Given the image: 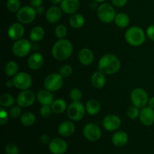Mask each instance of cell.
Segmentation results:
<instances>
[{
    "mask_svg": "<svg viewBox=\"0 0 154 154\" xmlns=\"http://www.w3.org/2000/svg\"><path fill=\"white\" fill-rule=\"evenodd\" d=\"M99 70L104 74L111 75L118 72L121 63L118 57L113 54H106L99 59Z\"/></svg>",
    "mask_w": 154,
    "mask_h": 154,
    "instance_id": "obj_1",
    "label": "cell"
},
{
    "mask_svg": "<svg viewBox=\"0 0 154 154\" xmlns=\"http://www.w3.org/2000/svg\"><path fill=\"white\" fill-rule=\"evenodd\" d=\"M73 53L72 42L66 39H59L54 43L51 49L52 56L57 60H65L71 57Z\"/></svg>",
    "mask_w": 154,
    "mask_h": 154,
    "instance_id": "obj_2",
    "label": "cell"
},
{
    "mask_svg": "<svg viewBox=\"0 0 154 154\" xmlns=\"http://www.w3.org/2000/svg\"><path fill=\"white\" fill-rule=\"evenodd\" d=\"M125 39L128 44L132 46H140L144 43L146 33L139 27H132L125 33Z\"/></svg>",
    "mask_w": 154,
    "mask_h": 154,
    "instance_id": "obj_3",
    "label": "cell"
},
{
    "mask_svg": "<svg viewBox=\"0 0 154 154\" xmlns=\"http://www.w3.org/2000/svg\"><path fill=\"white\" fill-rule=\"evenodd\" d=\"M97 15L99 19L105 24H111L114 21L116 14L114 8L108 3H102L97 8Z\"/></svg>",
    "mask_w": 154,
    "mask_h": 154,
    "instance_id": "obj_4",
    "label": "cell"
},
{
    "mask_svg": "<svg viewBox=\"0 0 154 154\" xmlns=\"http://www.w3.org/2000/svg\"><path fill=\"white\" fill-rule=\"evenodd\" d=\"M130 99L134 106L139 109H142L148 104V94L141 88H135L131 92Z\"/></svg>",
    "mask_w": 154,
    "mask_h": 154,
    "instance_id": "obj_5",
    "label": "cell"
},
{
    "mask_svg": "<svg viewBox=\"0 0 154 154\" xmlns=\"http://www.w3.org/2000/svg\"><path fill=\"white\" fill-rule=\"evenodd\" d=\"M32 45V44L28 39H18V40L15 41V42L14 43L13 47H12V51L16 57H26L31 51Z\"/></svg>",
    "mask_w": 154,
    "mask_h": 154,
    "instance_id": "obj_6",
    "label": "cell"
},
{
    "mask_svg": "<svg viewBox=\"0 0 154 154\" xmlns=\"http://www.w3.org/2000/svg\"><path fill=\"white\" fill-rule=\"evenodd\" d=\"M86 108L80 101L72 102L67 108L68 117L72 121H80L84 117Z\"/></svg>",
    "mask_w": 154,
    "mask_h": 154,
    "instance_id": "obj_7",
    "label": "cell"
},
{
    "mask_svg": "<svg viewBox=\"0 0 154 154\" xmlns=\"http://www.w3.org/2000/svg\"><path fill=\"white\" fill-rule=\"evenodd\" d=\"M36 10L32 6L22 7L17 13V18L22 24H29L33 22L36 18Z\"/></svg>",
    "mask_w": 154,
    "mask_h": 154,
    "instance_id": "obj_8",
    "label": "cell"
},
{
    "mask_svg": "<svg viewBox=\"0 0 154 154\" xmlns=\"http://www.w3.org/2000/svg\"><path fill=\"white\" fill-rule=\"evenodd\" d=\"M63 77L60 73H51L44 80L45 88L51 91H57L63 85Z\"/></svg>",
    "mask_w": 154,
    "mask_h": 154,
    "instance_id": "obj_9",
    "label": "cell"
},
{
    "mask_svg": "<svg viewBox=\"0 0 154 154\" xmlns=\"http://www.w3.org/2000/svg\"><path fill=\"white\" fill-rule=\"evenodd\" d=\"M14 86L21 91L27 90L32 85V79L29 73L26 72H20L13 77Z\"/></svg>",
    "mask_w": 154,
    "mask_h": 154,
    "instance_id": "obj_10",
    "label": "cell"
},
{
    "mask_svg": "<svg viewBox=\"0 0 154 154\" xmlns=\"http://www.w3.org/2000/svg\"><path fill=\"white\" fill-rule=\"evenodd\" d=\"M84 136L90 141H97L102 137V131L99 125L95 123H88L83 129Z\"/></svg>",
    "mask_w": 154,
    "mask_h": 154,
    "instance_id": "obj_11",
    "label": "cell"
},
{
    "mask_svg": "<svg viewBox=\"0 0 154 154\" xmlns=\"http://www.w3.org/2000/svg\"><path fill=\"white\" fill-rule=\"evenodd\" d=\"M36 96L31 90H24L19 93L17 98V103L21 107H28L34 104Z\"/></svg>",
    "mask_w": 154,
    "mask_h": 154,
    "instance_id": "obj_12",
    "label": "cell"
},
{
    "mask_svg": "<svg viewBox=\"0 0 154 154\" xmlns=\"http://www.w3.org/2000/svg\"><path fill=\"white\" fill-rule=\"evenodd\" d=\"M50 152L52 154H65L67 152L68 144L66 141L60 137L51 139L48 144Z\"/></svg>",
    "mask_w": 154,
    "mask_h": 154,
    "instance_id": "obj_13",
    "label": "cell"
},
{
    "mask_svg": "<svg viewBox=\"0 0 154 154\" xmlns=\"http://www.w3.org/2000/svg\"><path fill=\"white\" fill-rule=\"evenodd\" d=\"M121 119L118 116L114 114L108 115L104 118L102 125L104 128L108 131H117L121 125Z\"/></svg>",
    "mask_w": 154,
    "mask_h": 154,
    "instance_id": "obj_14",
    "label": "cell"
},
{
    "mask_svg": "<svg viewBox=\"0 0 154 154\" xmlns=\"http://www.w3.org/2000/svg\"><path fill=\"white\" fill-rule=\"evenodd\" d=\"M139 119L141 123L145 126H151L154 123V109L145 107L140 111Z\"/></svg>",
    "mask_w": 154,
    "mask_h": 154,
    "instance_id": "obj_15",
    "label": "cell"
},
{
    "mask_svg": "<svg viewBox=\"0 0 154 154\" xmlns=\"http://www.w3.org/2000/svg\"><path fill=\"white\" fill-rule=\"evenodd\" d=\"M79 0H63L60 3V8L67 14H74L80 8Z\"/></svg>",
    "mask_w": 154,
    "mask_h": 154,
    "instance_id": "obj_16",
    "label": "cell"
},
{
    "mask_svg": "<svg viewBox=\"0 0 154 154\" xmlns=\"http://www.w3.org/2000/svg\"><path fill=\"white\" fill-rule=\"evenodd\" d=\"M25 33V29L21 23H14L9 27L8 30V36L12 40L17 41L20 39Z\"/></svg>",
    "mask_w": 154,
    "mask_h": 154,
    "instance_id": "obj_17",
    "label": "cell"
},
{
    "mask_svg": "<svg viewBox=\"0 0 154 154\" xmlns=\"http://www.w3.org/2000/svg\"><path fill=\"white\" fill-rule=\"evenodd\" d=\"M38 101L42 105H49L51 106L54 101V97L53 92L48 89H41L38 91L36 95Z\"/></svg>",
    "mask_w": 154,
    "mask_h": 154,
    "instance_id": "obj_18",
    "label": "cell"
},
{
    "mask_svg": "<svg viewBox=\"0 0 154 154\" xmlns=\"http://www.w3.org/2000/svg\"><path fill=\"white\" fill-rule=\"evenodd\" d=\"M44 63V57L38 52H35L29 57L27 60V64L29 69L32 70H37L42 66Z\"/></svg>",
    "mask_w": 154,
    "mask_h": 154,
    "instance_id": "obj_19",
    "label": "cell"
},
{
    "mask_svg": "<svg viewBox=\"0 0 154 154\" xmlns=\"http://www.w3.org/2000/svg\"><path fill=\"white\" fill-rule=\"evenodd\" d=\"M62 9L57 6L54 5L50 7L45 14L46 20L51 24L57 23L62 18Z\"/></svg>",
    "mask_w": 154,
    "mask_h": 154,
    "instance_id": "obj_20",
    "label": "cell"
},
{
    "mask_svg": "<svg viewBox=\"0 0 154 154\" xmlns=\"http://www.w3.org/2000/svg\"><path fill=\"white\" fill-rule=\"evenodd\" d=\"M94 60V54L93 51L88 48H84L78 53V60L81 64L89 66Z\"/></svg>",
    "mask_w": 154,
    "mask_h": 154,
    "instance_id": "obj_21",
    "label": "cell"
},
{
    "mask_svg": "<svg viewBox=\"0 0 154 154\" xmlns=\"http://www.w3.org/2000/svg\"><path fill=\"white\" fill-rule=\"evenodd\" d=\"M129 135L124 131H117L114 133L111 137V141L114 146L117 147H122L128 143Z\"/></svg>",
    "mask_w": 154,
    "mask_h": 154,
    "instance_id": "obj_22",
    "label": "cell"
},
{
    "mask_svg": "<svg viewBox=\"0 0 154 154\" xmlns=\"http://www.w3.org/2000/svg\"><path fill=\"white\" fill-rule=\"evenodd\" d=\"M75 126L71 121H64L58 126V133L62 137H70L75 133Z\"/></svg>",
    "mask_w": 154,
    "mask_h": 154,
    "instance_id": "obj_23",
    "label": "cell"
},
{
    "mask_svg": "<svg viewBox=\"0 0 154 154\" xmlns=\"http://www.w3.org/2000/svg\"><path fill=\"white\" fill-rule=\"evenodd\" d=\"M105 75V74L99 70L96 71L93 74L91 77V82L93 87L97 89H101L105 86L106 83V78Z\"/></svg>",
    "mask_w": 154,
    "mask_h": 154,
    "instance_id": "obj_24",
    "label": "cell"
},
{
    "mask_svg": "<svg viewBox=\"0 0 154 154\" xmlns=\"http://www.w3.org/2000/svg\"><path fill=\"white\" fill-rule=\"evenodd\" d=\"M86 112L90 116L97 115L100 112L101 104L96 99H90L87 102L85 106Z\"/></svg>",
    "mask_w": 154,
    "mask_h": 154,
    "instance_id": "obj_25",
    "label": "cell"
},
{
    "mask_svg": "<svg viewBox=\"0 0 154 154\" xmlns=\"http://www.w3.org/2000/svg\"><path fill=\"white\" fill-rule=\"evenodd\" d=\"M45 36V30L40 26H36L33 27L29 33V39L31 42L34 43L40 42Z\"/></svg>",
    "mask_w": 154,
    "mask_h": 154,
    "instance_id": "obj_26",
    "label": "cell"
},
{
    "mask_svg": "<svg viewBox=\"0 0 154 154\" xmlns=\"http://www.w3.org/2000/svg\"><path fill=\"white\" fill-rule=\"evenodd\" d=\"M85 18L81 14L75 13L69 18V24L74 29H80L84 25Z\"/></svg>",
    "mask_w": 154,
    "mask_h": 154,
    "instance_id": "obj_27",
    "label": "cell"
},
{
    "mask_svg": "<svg viewBox=\"0 0 154 154\" xmlns=\"http://www.w3.org/2000/svg\"><path fill=\"white\" fill-rule=\"evenodd\" d=\"M53 113L56 114H61L64 113L66 110L67 107V103L64 99H57L53 102L51 105Z\"/></svg>",
    "mask_w": 154,
    "mask_h": 154,
    "instance_id": "obj_28",
    "label": "cell"
},
{
    "mask_svg": "<svg viewBox=\"0 0 154 154\" xmlns=\"http://www.w3.org/2000/svg\"><path fill=\"white\" fill-rule=\"evenodd\" d=\"M20 122L24 126H32L36 122V117L34 113L31 112H26L21 115Z\"/></svg>",
    "mask_w": 154,
    "mask_h": 154,
    "instance_id": "obj_29",
    "label": "cell"
},
{
    "mask_svg": "<svg viewBox=\"0 0 154 154\" xmlns=\"http://www.w3.org/2000/svg\"><path fill=\"white\" fill-rule=\"evenodd\" d=\"M116 25L120 28H126L129 24L130 20L129 16L125 13H119L116 15L115 20H114Z\"/></svg>",
    "mask_w": 154,
    "mask_h": 154,
    "instance_id": "obj_30",
    "label": "cell"
},
{
    "mask_svg": "<svg viewBox=\"0 0 154 154\" xmlns=\"http://www.w3.org/2000/svg\"><path fill=\"white\" fill-rule=\"evenodd\" d=\"M19 66L17 63L14 60L8 62L5 66V72L9 77H14L18 73Z\"/></svg>",
    "mask_w": 154,
    "mask_h": 154,
    "instance_id": "obj_31",
    "label": "cell"
},
{
    "mask_svg": "<svg viewBox=\"0 0 154 154\" xmlns=\"http://www.w3.org/2000/svg\"><path fill=\"white\" fill-rule=\"evenodd\" d=\"M14 104V98L8 93H3L0 96V105L2 107H10Z\"/></svg>",
    "mask_w": 154,
    "mask_h": 154,
    "instance_id": "obj_32",
    "label": "cell"
},
{
    "mask_svg": "<svg viewBox=\"0 0 154 154\" xmlns=\"http://www.w3.org/2000/svg\"><path fill=\"white\" fill-rule=\"evenodd\" d=\"M21 4L20 0H7L6 7L8 10L12 13H17L18 11L21 8Z\"/></svg>",
    "mask_w": 154,
    "mask_h": 154,
    "instance_id": "obj_33",
    "label": "cell"
},
{
    "mask_svg": "<svg viewBox=\"0 0 154 154\" xmlns=\"http://www.w3.org/2000/svg\"><path fill=\"white\" fill-rule=\"evenodd\" d=\"M69 97L73 102H78V101H81V98H82L83 93L79 88H74L71 90L70 93H69Z\"/></svg>",
    "mask_w": 154,
    "mask_h": 154,
    "instance_id": "obj_34",
    "label": "cell"
},
{
    "mask_svg": "<svg viewBox=\"0 0 154 154\" xmlns=\"http://www.w3.org/2000/svg\"><path fill=\"white\" fill-rule=\"evenodd\" d=\"M67 28L63 24H60L55 28V35L59 39H63L67 35Z\"/></svg>",
    "mask_w": 154,
    "mask_h": 154,
    "instance_id": "obj_35",
    "label": "cell"
},
{
    "mask_svg": "<svg viewBox=\"0 0 154 154\" xmlns=\"http://www.w3.org/2000/svg\"><path fill=\"white\" fill-rule=\"evenodd\" d=\"M126 114H127V116L129 119H136L140 115L139 108H138V107H135V106L134 105L130 106V107L127 109Z\"/></svg>",
    "mask_w": 154,
    "mask_h": 154,
    "instance_id": "obj_36",
    "label": "cell"
},
{
    "mask_svg": "<svg viewBox=\"0 0 154 154\" xmlns=\"http://www.w3.org/2000/svg\"><path fill=\"white\" fill-rule=\"evenodd\" d=\"M73 72V69L72 66L69 64H65L60 67L59 73L63 77V78H68L70 76Z\"/></svg>",
    "mask_w": 154,
    "mask_h": 154,
    "instance_id": "obj_37",
    "label": "cell"
},
{
    "mask_svg": "<svg viewBox=\"0 0 154 154\" xmlns=\"http://www.w3.org/2000/svg\"><path fill=\"white\" fill-rule=\"evenodd\" d=\"M21 113H22L21 107L18 104L16 106H13L9 110V116H10V117L14 118V119H17V118L21 116V115H22Z\"/></svg>",
    "mask_w": 154,
    "mask_h": 154,
    "instance_id": "obj_38",
    "label": "cell"
},
{
    "mask_svg": "<svg viewBox=\"0 0 154 154\" xmlns=\"http://www.w3.org/2000/svg\"><path fill=\"white\" fill-rule=\"evenodd\" d=\"M5 154H19L20 150L18 146L14 143H8L5 147Z\"/></svg>",
    "mask_w": 154,
    "mask_h": 154,
    "instance_id": "obj_39",
    "label": "cell"
},
{
    "mask_svg": "<svg viewBox=\"0 0 154 154\" xmlns=\"http://www.w3.org/2000/svg\"><path fill=\"white\" fill-rule=\"evenodd\" d=\"M53 113V110L51 109V107L49 105H42V107L40 109V115L42 117L48 118L51 116V113Z\"/></svg>",
    "mask_w": 154,
    "mask_h": 154,
    "instance_id": "obj_40",
    "label": "cell"
},
{
    "mask_svg": "<svg viewBox=\"0 0 154 154\" xmlns=\"http://www.w3.org/2000/svg\"><path fill=\"white\" fill-rule=\"evenodd\" d=\"M9 113H8L5 110H4L3 108L1 109L0 110V123L2 125H5L6 123L8 121V117H9Z\"/></svg>",
    "mask_w": 154,
    "mask_h": 154,
    "instance_id": "obj_41",
    "label": "cell"
},
{
    "mask_svg": "<svg viewBox=\"0 0 154 154\" xmlns=\"http://www.w3.org/2000/svg\"><path fill=\"white\" fill-rule=\"evenodd\" d=\"M146 36L150 39V40L154 41V24L150 25L147 27L146 30Z\"/></svg>",
    "mask_w": 154,
    "mask_h": 154,
    "instance_id": "obj_42",
    "label": "cell"
},
{
    "mask_svg": "<svg viewBox=\"0 0 154 154\" xmlns=\"http://www.w3.org/2000/svg\"><path fill=\"white\" fill-rule=\"evenodd\" d=\"M128 2V0H112V4L115 7L121 8L126 5Z\"/></svg>",
    "mask_w": 154,
    "mask_h": 154,
    "instance_id": "obj_43",
    "label": "cell"
},
{
    "mask_svg": "<svg viewBox=\"0 0 154 154\" xmlns=\"http://www.w3.org/2000/svg\"><path fill=\"white\" fill-rule=\"evenodd\" d=\"M39 139H40L41 143H42L43 144H49L50 142H51V140L50 136L46 134H42V135L40 136V137H39Z\"/></svg>",
    "mask_w": 154,
    "mask_h": 154,
    "instance_id": "obj_44",
    "label": "cell"
},
{
    "mask_svg": "<svg viewBox=\"0 0 154 154\" xmlns=\"http://www.w3.org/2000/svg\"><path fill=\"white\" fill-rule=\"evenodd\" d=\"M29 1L31 6H32L35 8L39 7V6H42V2H43V0H29Z\"/></svg>",
    "mask_w": 154,
    "mask_h": 154,
    "instance_id": "obj_45",
    "label": "cell"
},
{
    "mask_svg": "<svg viewBox=\"0 0 154 154\" xmlns=\"http://www.w3.org/2000/svg\"><path fill=\"white\" fill-rule=\"evenodd\" d=\"M5 85L8 88H11V87H12V86H14L13 79L7 80V81L5 82Z\"/></svg>",
    "mask_w": 154,
    "mask_h": 154,
    "instance_id": "obj_46",
    "label": "cell"
},
{
    "mask_svg": "<svg viewBox=\"0 0 154 154\" xmlns=\"http://www.w3.org/2000/svg\"><path fill=\"white\" fill-rule=\"evenodd\" d=\"M35 10H36V12H37V14H42L44 12V11H45V8H44L42 6H39V7L36 8Z\"/></svg>",
    "mask_w": 154,
    "mask_h": 154,
    "instance_id": "obj_47",
    "label": "cell"
},
{
    "mask_svg": "<svg viewBox=\"0 0 154 154\" xmlns=\"http://www.w3.org/2000/svg\"><path fill=\"white\" fill-rule=\"evenodd\" d=\"M148 105H149V107H151V108L154 109V97H152L150 99H149Z\"/></svg>",
    "mask_w": 154,
    "mask_h": 154,
    "instance_id": "obj_48",
    "label": "cell"
},
{
    "mask_svg": "<svg viewBox=\"0 0 154 154\" xmlns=\"http://www.w3.org/2000/svg\"><path fill=\"white\" fill-rule=\"evenodd\" d=\"M50 1H51V3H53L54 5H58L60 4L63 0H50Z\"/></svg>",
    "mask_w": 154,
    "mask_h": 154,
    "instance_id": "obj_49",
    "label": "cell"
},
{
    "mask_svg": "<svg viewBox=\"0 0 154 154\" xmlns=\"http://www.w3.org/2000/svg\"><path fill=\"white\" fill-rule=\"evenodd\" d=\"M38 47H39V45H38L37 43L32 44V50H34V51H35V50H38Z\"/></svg>",
    "mask_w": 154,
    "mask_h": 154,
    "instance_id": "obj_50",
    "label": "cell"
},
{
    "mask_svg": "<svg viewBox=\"0 0 154 154\" xmlns=\"http://www.w3.org/2000/svg\"><path fill=\"white\" fill-rule=\"evenodd\" d=\"M96 2H93V3H91V5H90V7L92 8H96V6H97V4H96Z\"/></svg>",
    "mask_w": 154,
    "mask_h": 154,
    "instance_id": "obj_51",
    "label": "cell"
},
{
    "mask_svg": "<svg viewBox=\"0 0 154 154\" xmlns=\"http://www.w3.org/2000/svg\"><path fill=\"white\" fill-rule=\"evenodd\" d=\"M95 2H96L97 3H104L106 0H94Z\"/></svg>",
    "mask_w": 154,
    "mask_h": 154,
    "instance_id": "obj_52",
    "label": "cell"
}]
</instances>
